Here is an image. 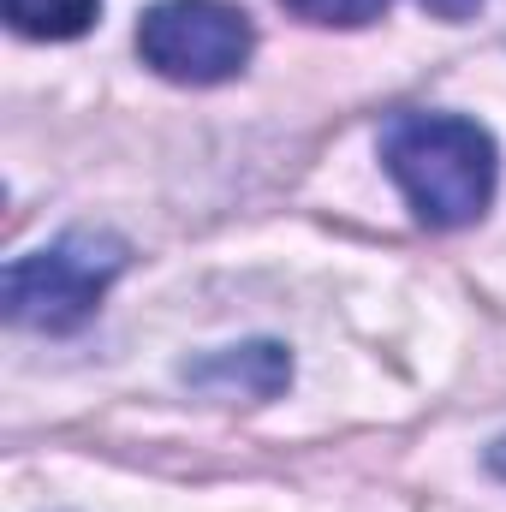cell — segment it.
<instances>
[{
    "label": "cell",
    "instance_id": "cell-8",
    "mask_svg": "<svg viewBox=\"0 0 506 512\" xmlns=\"http://www.w3.org/2000/svg\"><path fill=\"white\" fill-rule=\"evenodd\" d=\"M489 465H495V471H501V477H506V435H501V441H495V447H489Z\"/></svg>",
    "mask_w": 506,
    "mask_h": 512
},
{
    "label": "cell",
    "instance_id": "cell-3",
    "mask_svg": "<svg viewBox=\"0 0 506 512\" xmlns=\"http://www.w3.org/2000/svg\"><path fill=\"white\" fill-rule=\"evenodd\" d=\"M256 30L233 0H155L137 18V54L167 84H227L251 66Z\"/></svg>",
    "mask_w": 506,
    "mask_h": 512
},
{
    "label": "cell",
    "instance_id": "cell-5",
    "mask_svg": "<svg viewBox=\"0 0 506 512\" xmlns=\"http://www.w3.org/2000/svg\"><path fill=\"white\" fill-rule=\"evenodd\" d=\"M0 12L30 42H72L102 18V0H0Z\"/></svg>",
    "mask_w": 506,
    "mask_h": 512
},
{
    "label": "cell",
    "instance_id": "cell-2",
    "mask_svg": "<svg viewBox=\"0 0 506 512\" xmlns=\"http://www.w3.org/2000/svg\"><path fill=\"white\" fill-rule=\"evenodd\" d=\"M131 262L126 239L114 233H66L48 251H30L6 268V316L36 334H72L96 316L102 292Z\"/></svg>",
    "mask_w": 506,
    "mask_h": 512
},
{
    "label": "cell",
    "instance_id": "cell-1",
    "mask_svg": "<svg viewBox=\"0 0 506 512\" xmlns=\"http://www.w3.org/2000/svg\"><path fill=\"white\" fill-rule=\"evenodd\" d=\"M381 167L423 227H471L495 203V137L459 114H393L381 126Z\"/></svg>",
    "mask_w": 506,
    "mask_h": 512
},
{
    "label": "cell",
    "instance_id": "cell-6",
    "mask_svg": "<svg viewBox=\"0 0 506 512\" xmlns=\"http://www.w3.org/2000/svg\"><path fill=\"white\" fill-rule=\"evenodd\" d=\"M292 18H304V24H328V30H358V24H370L387 12V0H280Z\"/></svg>",
    "mask_w": 506,
    "mask_h": 512
},
{
    "label": "cell",
    "instance_id": "cell-7",
    "mask_svg": "<svg viewBox=\"0 0 506 512\" xmlns=\"http://www.w3.org/2000/svg\"><path fill=\"white\" fill-rule=\"evenodd\" d=\"M423 12H435V18H447V24H459V18H471L483 0H417Z\"/></svg>",
    "mask_w": 506,
    "mask_h": 512
},
{
    "label": "cell",
    "instance_id": "cell-4",
    "mask_svg": "<svg viewBox=\"0 0 506 512\" xmlns=\"http://www.w3.org/2000/svg\"><path fill=\"white\" fill-rule=\"evenodd\" d=\"M191 387H203L209 399H227V405H262V399H274L280 387L292 382V358L280 352V346H268V340H256V346H233V352H215V358H203V364H191L185 370Z\"/></svg>",
    "mask_w": 506,
    "mask_h": 512
}]
</instances>
